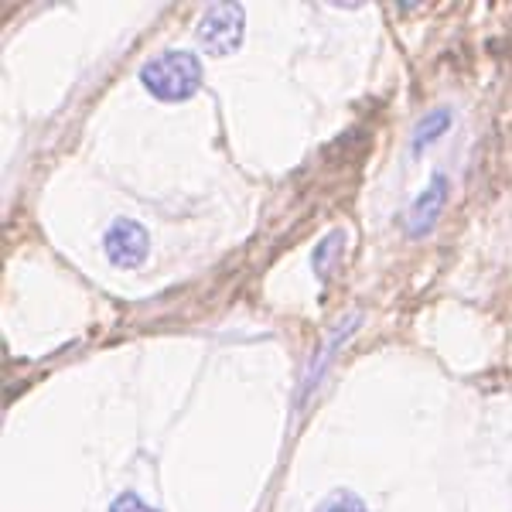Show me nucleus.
Returning a JSON list of instances; mask_svg holds the SVG:
<instances>
[{"mask_svg": "<svg viewBox=\"0 0 512 512\" xmlns=\"http://www.w3.org/2000/svg\"><path fill=\"white\" fill-rule=\"evenodd\" d=\"M140 82L161 103H181V99H192L202 86V62L192 52H164L144 65Z\"/></svg>", "mask_w": 512, "mask_h": 512, "instance_id": "1", "label": "nucleus"}, {"mask_svg": "<svg viewBox=\"0 0 512 512\" xmlns=\"http://www.w3.org/2000/svg\"><path fill=\"white\" fill-rule=\"evenodd\" d=\"M243 24L246 14L239 4H212L198 21V41L212 55H233L243 45Z\"/></svg>", "mask_w": 512, "mask_h": 512, "instance_id": "2", "label": "nucleus"}, {"mask_svg": "<svg viewBox=\"0 0 512 512\" xmlns=\"http://www.w3.org/2000/svg\"><path fill=\"white\" fill-rule=\"evenodd\" d=\"M147 250H151V239L140 222L117 219L106 229V256L113 267H140L147 260Z\"/></svg>", "mask_w": 512, "mask_h": 512, "instance_id": "3", "label": "nucleus"}, {"mask_svg": "<svg viewBox=\"0 0 512 512\" xmlns=\"http://www.w3.org/2000/svg\"><path fill=\"white\" fill-rule=\"evenodd\" d=\"M444 198H448V181L434 178V185L417 198V205L407 216V233L410 236H424L427 229L434 226V219L441 216V209H444Z\"/></svg>", "mask_w": 512, "mask_h": 512, "instance_id": "4", "label": "nucleus"}, {"mask_svg": "<svg viewBox=\"0 0 512 512\" xmlns=\"http://www.w3.org/2000/svg\"><path fill=\"white\" fill-rule=\"evenodd\" d=\"M448 127H451V113H448V110L427 113V117L420 120V127L414 130V151H424V147L431 144V140L441 137Z\"/></svg>", "mask_w": 512, "mask_h": 512, "instance_id": "5", "label": "nucleus"}, {"mask_svg": "<svg viewBox=\"0 0 512 512\" xmlns=\"http://www.w3.org/2000/svg\"><path fill=\"white\" fill-rule=\"evenodd\" d=\"M315 512H366V502L349 489H338V492L328 495Z\"/></svg>", "mask_w": 512, "mask_h": 512, "instance_id": "6", "label": "nucleus"}, {"mask_svg": "<svg viewBox=\"0 0 512 512\" xmlns=\"http://www.w3.org/2000/svg\"><path fill=\"white\" fill-rule=\"evenodd\" d=\"M110 512H154L151 506H147L140 495H134V492H123L117 502L110 506Z\"/></svg>", "mask_w": 512, "mask_h": 512, "instance_id": "7", "label": "nucleus"}]
</instances>
